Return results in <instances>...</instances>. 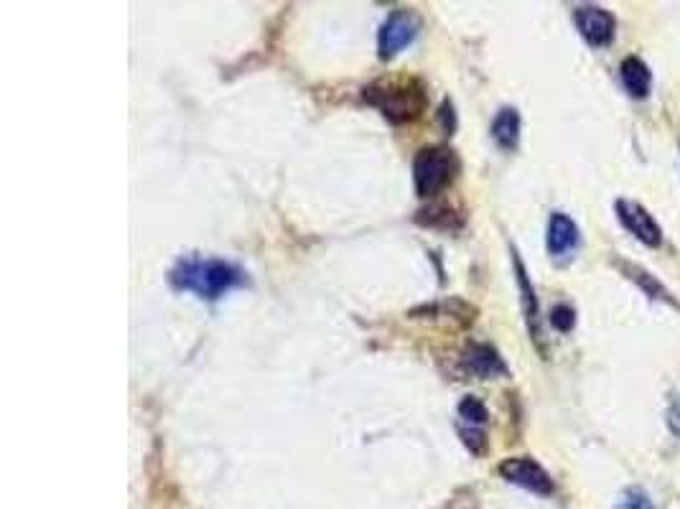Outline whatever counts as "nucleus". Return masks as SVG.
<instances>
[{
	"label": "nucleus",
	"instance_id": "4",
	"mask_svg": "<svg viewBox=\"0 0 680 509\" xmlns=\"http://www.w3.org/2000/svg\"><path fill=\"white\" fill-rule=\"evenodd\" d=\"M418 28H421V21H418L413 11L398 8V11L390 13L383 26H380V34H377V54H380V59L390 62L405 46H411L413 39L418 36Z\"/></svg>",
	"mask_w": 680,
	"mask_h": 509
},
{
	"label": "nucleus",
	"instance_id": "5",
	"mask_svg": "<svg viewBox=\"0 0 680 509\" xmlns=\"http://www.w3.org/2000/svg\"><path fill=\"white\" fill-rule=\"evenodd\" d=\"M500 476L505 482L515 484V487L525 489V492H533L538 497H551L556 492L553 487V479L543 466L538 464L530 456H515V459H505L500 464Z\"/></svg>",
	"mask_w": 680,
	"mask_h": 509
},
{
	"label": "nucleus",
	"instance_id": "6",
	"mask_svg": "<svg viewBox=\"0 0 680 509\" xmlns=\"http://www.w3.org/2000/svg\"><path fill=\"white\" fill-rule=\"evenodd\" d=\"M614 209H617V217L619 222H622L624 230L630 232V235H635L642 245L660 247V242H663V230H660V224L655 222V217H652L640 202L617 199Z\"/></svg>",
	"mask_w": 680,
	"mask_h": 509
},
{
	"label": "nucleus",
	"instance_id": "1",
	"mask_svg": "<svg viewBox=\"0 0 680 509\" xmlns=\"http://www.w3.org/2000/svg\"><path fill=\"white\" fill-rule=\"evenodd\" d=\"M169 283L176 291H189L202 301H220L225 293L242 288L248 283L245 270L237 265L225 263L220 258H181L179 263L171 268Z\"/></svg>",
	"mask_w": 680,
	"mask_h": 509
},
{
	"label": "nucleus",
	"instance_id": "3",
	"mask_svg": "<svg viewBox=\"0 0 680 509\" xmlns=\"http://www.w3.org/2000/svg\"><path fill=\"white\" fill-rule=\"evenodd\" d=\"M461 171V161L454 148L449 146H428L421 148L413 158V184L421 199L439 196L446 186L456 181Z\"/></svg>",
	"mask_w": 680,
	"mask_h": 509
},
{
	"label": "nucleus",
	"instance_id": "7",
	"mask_svg": "<svg viewBox=\"0 0 680 509\" xmlns=\"http://www.w3.org/2000/svg\"><path fill=\"white\" fill-rule=\"evenodd\" d=\"M574 23L579 28V34L584 36L586 44L594 46V49L612 44L614 31H617V21H614L612 13L599 6L574 8Z\"/></svg>",
	"mask_w": 680,
	"mask_h": 509
},
{
	"label": "nucleus",
	"instance_id": "15",
	"mask_svg": "<svg viewBox=\"0 0 680 509\" xmlns=\"http://www.w3.org/2000/svg\"><path fill=\"white\" fill-rule=\"evenodd\" d=\"M456 413H459V418H461V423H464V426L484 428V426H487V420H489L487 405H484L479 398H474V395H467V398L461 400L459 408H456Z\"/></svg>",
	"mask_w": 680,
	"mask_h": 509
},
{
	"label": "nucleus",
	"instance_id": "14",
	"mask_svg": "<svg viewBox=\"0 0 680 509\" xmlns=\"http://www.w3.org/2000/svg\"><path fill=\"white\" fill-rule=\"evenodd\" d=\"M416 222L423 224V227H433V230H461V224H464V219H461V214L456 212V209L446 207V204H433V207L428 209H421V212L416 214Z\"/></svg>",
	"mask_w": 680,
	"mask_h": 509
},
{
	"label": "nucleus",
	"instance_id": "17",
	"mask_svg": "<svg viewBox=\"0 0 680 509\" xmlns=\"http://www.w3.org/2000/svg\"><path fill=\"white\" fill-rule=\"evenodd\" d=\"M551 326L556 331H561V334H568V331H571L576 326V311H574V308L566 306V303H558V306H553Z\"/></svg>",
	"mask_w": 680,
	"mask_h": 509
},
{
	"label": "nucleus",
	"instance_id": "18",
	"mask_svg": "<svg viewBox=\"0 0 680 509\" xmlns=\"http://www.w3.org/2000/svg\"><path fill=\"white\" fill-rule=\"evenodd\" d=\"M617 509H652V502L642 489H627Z\"/></svg>",
	"mask_w": 680,
	"mask_h": 509
},
{
	"label": "nucleus",
	"instance_id": "12",
	"mask_svg": "<svg viewBox=\"0 0 680 509\" xmlns=\"http://www.w3.org/2000/svg\"><path fill=\"white\" fill-rule=\"evenodd\" d=\"M492 138L502 151H515L520 143V112L515 107H502L492 120Z\"/></svg>",
	"mask_w": 680,
	"mask_h": 509
},
{
	"label": "nucleus",
	"instance_id": "11",
	"mask_svg": "<svg viewBox=\"0 0 680 509\" xmlns=\"http://www.w3.org/2000/svg\"><path fill=\"white\" fill-rule=\"evenodd\" d=\"M619 77H622L624 90L630 92V97H635V100H645V97L650 95L652 90L650 67H647L642 59H637V56H627V59H624L622 67H619Z\"/></svg>",
	"mask_w": 680,
	"mask_h": 509
},
{
	"label": "nucleus",
	"instance_id": "10",
	"mask_svg": "<svg viewBox=\"0 0 680 509\" xmlns=\"http://www.w3.org/2000/svg\"><path fill=\"white\" fill-rule=\"evenodd\" d=\"M617 265L622 268V273L627 275V278L632 280V283H637V286L642 288V291L647 293V296L652 298V301H663V303H668V306H673V308H680V301L678 298L673 296V293L668 291V288L660 283L658 278L652 273H647L642 265H635V263H627V260H617Z\"/></svg>",
	"mask_w": 680,
	"mask_h": 509
},
{
	"label": "nucleus",
	"instance_id": "2",
	"mask_svg": "<svg viewBox=\"0 0 680 509\" xmlns=\"http://www.w3.org/2000/svg\"><path fill=\"white\" fill-rule=\"evenodd\" d=\"M365 102L380 110V115L388 123L405 125L421 118L428 105V97L421 82L405 79V82L370 84L365 90Z\"/></svg>",
	"mask_w": 680,
	"mask_h": 509
},
{
	"label": "nucleus",
	"instance_id": "9",
	"mask_svg": "<svg viewBox=\"0 0 680 509\" xmlns=\"http://www.w3.org/2000/svg\"><path fill=\"white\" fill-rule=\"evenodd\" d=\"M546 245L553 258H563L568 252H574L579 245V227H576L574 219L563 212H553L548 219Z\"/></svg>",
	"mask_w": 680,
	"mask_h": 509
},
{
	"label": "nucleus",
	"instance_id": "16",
	"mask_svg": "<svg viewBox=\"0 0 680 509\" xmlns=\"http://www.w3.org/2000/svg\"><path fill=\"white\" fill-rule=\"evenodd\" d=\"M456 431H459L461 441H464V446H467L474 456H482L484 451H487V433H484V428H474V426L467 428L464 423H459Z\"/></svg>",
	"mask_w": 680,
	"mask_h": 509
},
{
	"label": "nucleus",
	"instance_id": "19",
	"mask_svg": "<svg viewBox=\"0 0 680 509\" xmlns=\"http://www.w3.org/2000/svg\"><path fill=\"white\" fill-rule=\"evenodd\" d=\"M439 118H441V125H444L446 133H454V130H456V115H454V105H451L449 100H446L444 105H441Z\"/></svg>",
	"mask_w": 680,
	"mask_h": 509
},
{
	"label": "nucleus",
	"instance_id": "13",
	"mask_svg": "<svg viewBox=\"0 0 680 509\" xmlns=\"http://www.w3.org/2000/svg\"><path fill=\"white\" fill-rule=\"evenodd\" d=\"M512 263H515V275H518V286H520V293H523V311H525V319H528V329L530 334H533V339H538V298H535V291L533 286H530V278H528V270H525L523 260H520L518 250H512Z\"/></svg>",
	"mask_w": 680,
	"mask_h": 509
},
{
	"label": "nucleus",
	"instance_id": "8",
	"mask_svg": "<svg viewBox=\"0 0 680 509\" xmlns=\"http://www.w3.org/2000/svg\"><path fill=\"white\" fill-rule=\"evenodd\" d=\"M461 367L472 377L479 380H492V377L507 375V364L495 347L489 344H469L461 354Z\"/></svg>",
	"mask_w": 680,
	"mask_h": 509
}]
</instances>
